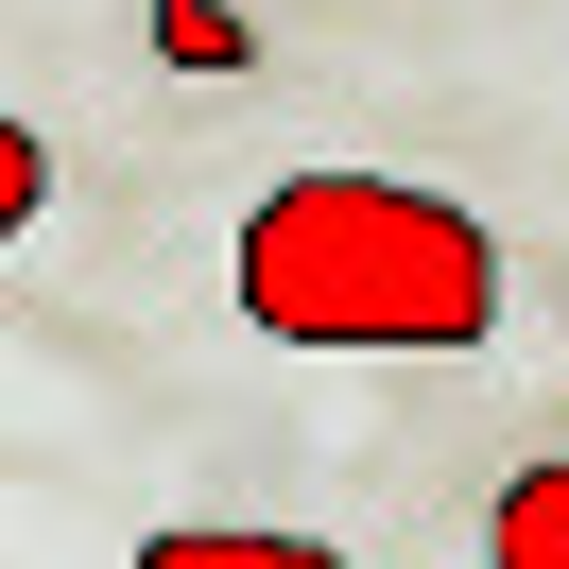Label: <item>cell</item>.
Instances as JSON below:
<instances>
[{
	"mask_svg": "<svg viewBox=\"0 0 569 569\" xmlns=\"http://www.w3.org/2000/svg\"><path fill=\"white\" fill-rule=\"evenodd\" d=\"M139 569H346L328 535H259V518H173V535H139Z\"/></svg>",
	"mask_w": 569,
	"mask_h": 569,
	"instance_id": "2",
	"label": "cell"
},
{
	"mask_svg": "<svg viewBox=\"0 0 569 569\" xmlns=\"http://www.w3.org/2000/svg\"><path fill=\"white\" fill-rule=\"evenodd\" d=\"M242 311L277 346H483L500 328V224L415 173H293L242 208Z\"/></svg>",
	"mask_w": 569,
	"mask_h": 569,
	"instance_id": "1",
	"label": "cell"
},
{
	"mask_svg": "<svg viewBox=\"0 0 569 569\" xmlns=\"http://www.w3.org/2000/svg\"><path fill=\"white\" fill-rule=\"evenodd\" d=\"M36 190H52V139H36V121H0V224H36Z\"/></svg>",
	"mask_w": 569,
	"mask_h": 569,
	"instance_id": "4",
	"label": "cell"
},
{
	"mask_svg": "<svg viewBox=\"0 0 569 569\" xmlns=\"http://www.w3.org/2000/svg\"><path fill=\"white\" fill-rule=\"evenodd\" d=\"M483 569H569V449L500 483V518H483Z\"/></svg>",
	"mask_w": 569,
	"mask_h": 569,
	"instance_id": "3",
	"label": "cell"
}]
</instances>
